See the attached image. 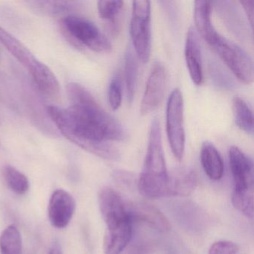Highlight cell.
<instances>
[{
	"label": "cell",
	"instance_id": "6da1fadb",
	"mask_svg": "<svg viewBox=\"0 0 254 254\" xmlns=\"http://www.w3.org/2000/svg\"><path fill=\"white\" fill-rule=\"evenodd\" d=\"M71 105L67 109L47 107L61 133L82 149L108 160H118L120 153L111 142L127 136L123 125L106 112L91 93L78 83L67 85Z\"/></svg>",
	"mask_w": 254,
	"mask_h": 254
},
{
	"label": "cell",
	"instance_id": "7a4b0ae2",
	"mask_svg": "<svg viewBox=\"0 0 254 254\" xmlns=\"http://www.w3.org/2000/svg\"><path fill=\"white\" fill-rule=\"evenodd\" d=\"M169 172L162 145L161 128L158 119L150 126L148 148L143 168L138 180L139 193L147 198L168 196Z\"/></svg>",
	"mask_w": 254,
	"mask_h": 254
},
{
	"label": "cell",
	"instance_id": "3957f363",
	"mask_svg": "<svg viewBox=\"0 0 254 254\" xmlns=\"http://www.w3.org/2000/svg\"><path fill=\"white\" fill-rule=\"evenodd\" d=\"M0 43L29 71L40 91L50 97H56L60 92L59 81L53 71L34 55L20 41L0 27Z\"/></svg>",
	"mask_w": 254,
	"mask_h": 254
},
{
	"label": "cell",
	"instance_id": "277c9868",
	"mask_svg": "<svg viewBox=\"0 0 254 254\" xmlns=\"http://www.w3.org/2000/svg\"><path fill=\"white\" fill-rule=\"evenodd\" d=\"M62 33L72 46L78 49L87 47L99 53L112 51V44L95 23L84 17L69 14L61 23Z\"/></svg>",
	"mask_w": 254,
	"mask_h": 254
},
{
	"label": "cell",
	"instance_id": "5b68a950",
	"mask_svg": "<svg viewBox=\"0 0 254 254\" xmlns=\"http://www.w3.org/2000/svg\"><path fill=\"white\" fill-rule=\"evenodd\" d=\"M151 2L147 0L132 2L130 33L138 59L147 63L151 57Z\"/></svg>",
	"mask_w": 254,
	"mask_h": 254
},
{
	"label": "cell",
	"instance_id": "8992f818",
	"mask_svg": "<svg viewBox=\"0 0 254 254\" xmlns=\"http://www.w3.org/2000/svg\"><path fill=\"white\" fill-rule=\"evenodd\" d=\"M209 45L222 59L239 81L245 84L253 82L254 64L245 50L219 33Z\"/></svg>",
	"mask_w": 254,
	"mask_h": 254
},
{
	"label": "cell",
	"instance_id": "52a82bcc",
	"mask_svg": "<svg viewBox=\"0 0 254 254\" xmlns=\"http://www.w3.org/2000/svg\"><path fill=\"white\" fill-rule=\"evenodd\" d=\"M184 97L180 89L172 92L166 106V134L174 157L178 161L184 158L186 133L184 123Z\"/></svg>",
	"mask_w": 254,
	"mask_h": 254
},
{
	"label": "cell",
	"instance_id": "ba28073f",
	"mask_svg": "<svg viewBox=\"0 0 254 254\" xmlns=\"http://www.w3.org/2000/svg\"><path fill=\"white\" fill-rule=\"evenodd\" d=\"M99 205L107 230L132 221L121 196L110 187H104L99 191Z\"/></svg>",
	"mask_w": 254,
	"mask_h": 254
},
{
	"label": "cell",
	"instance_id": "9c48e42d",
	"mask_svg": "<svg viewBox=\"0 0 254 254\" xmlns=\"http://www.w3.org/2000/svg\"><path fill=\"white\" fill-rule=\"evenodd\" d=\"M166 85V67L161 62H155L151 68L141 102V115H148L160 106L164 98Z\"/></svg>",
	"mask_w": 254,
	"mask_h": 254
},
{
	"label": "cell",
	"instance_id": "30bf717a",
	"mask_svg": "<svg viewBox=\"0 0 254 254\" xmlns=\"http://www.w3.org/2000/svg\"><path fill=\"white\" fill-rule=\"evenodd\" d=\"M228 155L234 183L233 192L254 191V172L252 159L236 146L230 147Z\"/></svg>",
	"mask_w": 254,
	"mask_h": 254
},
{
	"label": "cell",
	"instance_id": "8fae6325",
	"mask_svg": "<svg viewBox=\"0 0 254 254\" xmlns=\"http://www.w3.org/2000/svg\"><path fill=\"white\" fill-rule=\"evenodd\" d=\"M76 203L68 191L56 190L50 197L48 206V217L53 227L64 229L67 227L75 213Z\"/></svg>",
	"mask_w": 254,
	"mask_h": 254
},
{
	"label": "cell",
	"instance_id": "7c38bea8",
	"mask_svg": "<svg viewBox=\"0 0 254 254\" xmlns=\"http://www.w3.org/2000/svg\"><path fill=\"white\" fill-rule=\"evenodd\" d=\"M132 221L142 223L160 233H167L172 228L166 215L151 203L137 201L126 205Z\"/></svg>",
	"mask_w": 254,
	"mask_h": 254
},
{
	"label": "cell",
	"instance_id": "4fadbf2b",
	"mask_svg": "<svg viewBox=\"0 0 254 254\" xmlns=\"http://www.w3.org/2000/svg\"><path fill=\"white\" fill-rule=\"evenodd\" d=\"M185 59L191 81L195 85H201L203 81L201 50L198 37L192 27H190L187 32L185 44Z\"/></svg>",
	"mask_w": 254,
	"mask_h": 254
},
{
	"label": "cell",
	"instance_id": "5bb4252c",
	"mask_svg": "<svg viewBox=\"0 0 254 254\" xmlns=\"http://www.w3.org/2000/svg\"><path fill=\"white\" fill-rule=\"evenodd\" d=\"M198 183L197 174L187 168L175 169L169 173L168 196L187 197L195 190Z\"/></svg>",
	"mask_w": 254,
	"mask_h": 254
},
{
	"label": "cell",
	"instance_id": "9a60e30c",
	"mask_svg": "<svg viewBox=\"0 0 254 254\" xmlns=\"http://www.w3.org/2000/svg\"><path fill=\"white\" fill-rule=\"evenodd\" d=\"M133 223L128 221L107 230L104 241L105 254H120L124 251L132 238Z\"/></svg>",
	"mask_w": 254,
	"mask_h": 254
},
{
	"label": "cell",
	"instance_id": "2e32d148",
	"mask_svg": "<svg viewBox=\"0 0 254 254\" xmlns=\"http://www.w3.org/2000/svg\"><path fill=\"white\" fill-rule=\"evenodd\" d=\"M202 167L208 178L212 181H219L224 175V166L222 157L215 145L210 142H204L200 153Z\"/></svg>",
	"mask_w": 254,
	"mask_h": 254
},
{
	"label": "cell",
	"instance_id": "e0dca14e",
	"mask_svg": "<svg viewBox=\"0 0 254 254\" xmlns=\"http://www.w3.org/2000/svg\"><path fill=\"white\" fill-rule=\"evenodd\" d=\"M211 11L212 2L209 1L198 0L194 2V17L196 29L208 44L218 35L212 25Z\"/></svg>",
	"mask_w": 254,
	"mask_h": 254
},
{
	"label": "cell",
	"instance_id": "ac0fdd59",
	"mask_svg": "<svg viewBox=\"0 0 254 254\" xmlns=\"http://www.w3.org/2000/svg\"><path fill=\"white\" fill-rule=\"evenodd\" d=\"M30 8L40 14L48 16L69 15L79 5L74 1H29Z\"/></svg>",
	"mask_w": 254,
	"mask_h": 254
},
{
	"label": "cell",
	"instance_id": "d6986e66",
	"mask_svg": "<svg viewBox=\"0 0 254 254\" xmlns=\"http://www.w3.org/2000/svg\"><path fill=\"white\" fill-rule=\"evenodd\" d=\"M233 111L235 123L240 130L248 134L254 133V116L251 108L242 98L233 99Z\"/></svg>",
	"mask_w": 254,
	"mask_h": 254
},
{
	"label": "cell",
	"instance_id": "ffe728a7",
	"mask_svg": "<svg viewBox=\"0 0 254 254\" xmlns=\"http://www.w3.org/2000/svg\"><path fill=\"white\" fill-rule=\"evenodd\" d=\"M23 240L16 226L9 225L0 234V254H22Z\"/></svg>",
	"mask_w": 254,
	"mask_h": 254
},
{
	"label": "cell",
	"instance_id": "44dd1931",
	"mask_svg": "<svg viewBox=\"0 0 254 254\" xmlns=\"http://www.w3.org/2000/svg\"><path fill=\"white\" fill-rule=\"evenodd\" d=\"M125 78L127 100L132 103L136 93L138 79V64L134 53L127 49L125 59Z\"/></svg>",
	"mask_w": 254,
	"mask_h": 254
},
{
	"label": "cell",
	"instance_id": "7402d4cb",
	"mask_svg": "<svg viewBox=\"0 0 254 254\" xmlns=\"http://www.w3.org/2000/svg\"><path fill=\"white\" fill-rule=\"evenodd\" d=\"M2 175L7 187L13 192L17 194H24L29 189V181L24 174L10 165H6L2 169Z\"/></svg>",
	"mask_w": 254,
	"mask_h": 254
},
{
	"label": "cell",
	"instance_id": "603a6c76",
	"mask_svg": "<svg viewBox=\"0 0 254 254\" xmlns=\"http://www.w3.org/2000/svg\"><path fill=\"white\" fill-rule=\"evenodd\" d=\"M232 203L238 211L247 218H254V191L232 194Z\"/></svg>",
	"mask_w": 254,
	"mask_h": 254
},
{
	"label": "cell",
	"instance_id": "cb8c5ba5",
	"mask_svg": "<svg viewBox=\"0 0 254 254\" xmlns=\"http://www.w3.org/2000/svg\"><path fill=\"white\" fill-rule=\"evenodd\" d=\"M123 5L124 2L123 1H99L98 11L102 19L114 25L116 18L123 9Z\"/></svg>",
	"mask_w": 254,
	"mask_h": 254
},
{
	"label": "cell",
	"instance_id": "d4e9b609",
	"mask_svg": "<svg viewBox=\"0 0 254 254\" xmlns=\"http://www.w3.org/2000/svg\"><path fill=\"white\" fill-rule=\"evenodd\" d=\"M108 102L113 111H117L121 106L123 99V85L120 75H116L111 80L108 87Z\"/></svg>",
	"mask_w": 254,
	"mask_h": 254
},
{
	"label": "cell",
	"instance_id": "484cf974",
	"mask_svg": "<svg viewBox=\"0 0 254 254\" xmlns=\"http://www.w3.org/2000/svg\"><path fill=\"white\" fill-rule=\"evenodd\" d=\"M209 254H245L240 245L230 241H218L211 245Z\"/></svg>",
	"mask_w": 254,
	"mask_h": 254
},
{
	"label": "cell",
	"instance_id": "4316f807",
	"mask_svg": "<svg viewBox=\"0 0 254 254\" xmlns=\"http://www.w3.org/2000/svg\"><path fill=\"white\" fill-rule=\"evenodd\" d=\"M240 3L245 10L248 22L251 25V29H253L254 28V1L253 0H242V1H240Z\"/></svg>",
	"mask_w": 254,
	"mask_h": 254
},
{
	"label": "cell",
	"instance_id": "83f0119b",
	"mask_svg": "<svg viewBox=\"0 0 254 254\" xmlns=\"http://www.w3.org/2000/svg\"><path fill=\"white\" fill-rule=\"evenodd\" d=\"M49 254H62V248L59 242H56L52 245Z\"/></svg>",
	"mask_w": 254,
	"mask_h": 254
}]
</instances>
